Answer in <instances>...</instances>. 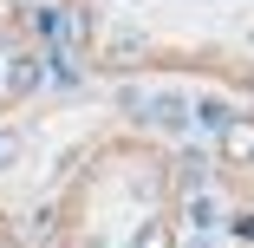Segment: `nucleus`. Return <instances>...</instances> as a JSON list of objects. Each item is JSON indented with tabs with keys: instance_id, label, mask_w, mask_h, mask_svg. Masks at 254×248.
<instances>
[{
	"instance_id": "1",
	"label": "nucleus",
	"mask_w": 254,
	"mask_h": 248,
	"mask_svg": "<svg viewBox=\"0 0 254 248\" xmlns=\"http://www.w3.org/2000/svg\"><path fill=\"white\" fill-rule=\"evenodd\" d=\"M150 124L157 131H189V98L183 91H157L150 98Z\"/></svg>"
},
{
	"instance_id": "2",
	"label": "nucleus",
	"mask_w": 254,
	"mask_h": 248,
	"mask_svg": "<svg viewBox=\"0 0 254 248\" xmlns=\"http://www.w3.org/2000/svg\"><path fill=\"white\" fill-rule=\"evenodd\" d=\"M176 189L183 196H209V157H202V151H183L176 157Z\"/></svg>"
},
{
	"instance_id": "3",
	"label": "nucleus",
	"mask_w": 254,
	"mask_h": 248,
	"mask_svg": "<svg viewBox=\"0 0 254 248\" xmlns=\"http://www.w3.org/2000/svg\"><path fill=\"white\" fill-rule=\"evenodd\" d=\"M228 105H222V98H202V105H189V124H202V131H228Z\"/></svg>"
},
{
	"instance_id": "4",
	"label": "nucleus",
	"mask_w": 254,
	"mask_h": 248,
	"mask_svg": "<svg viewBox=\"0 0 254 248\" xmlns=\"http://www.w3.org/2000/svg\"><path fill=\"white\" fill-rule=\"evenodd\" d=\"M222 151L241 164V157H254V124H241V118H228V131H222Z\"/></svg>"
},
{
	"instance_id": "5",
	"label": "nucleus",
	"mask_w": 254,
	"mask_h": 248,
	"mask_svg": "<svg viewBox=\"0 0 254 248\" xmlns=\"http://www.w3.org/2000/svg\"><path fill=\"white\" fill-rule=\"evenodd\" d=\"M39 79H46V66H39V59H13V72H7V91H33Z\"/></svg>"
},
{
	"instance_id": "6",
	"label": "nucleus",
	"mask_w": 254,
	"mask_h": 248,
	"mask_svg": "<svg viewBox=\"0 0 254 248\" xmlns=\"http://www.w3.org/2000/svg\"><path fill=\"white\" fill-rule=\"evenodd\" d=\"M26 20H33V33L59 39V7H26Z\"/></svg>"
},
{
	"instance_id": "7",
	"label": "nucleus",
	"mask_w": 254,
	"mask_h": 248,
	"mask_svg": "<svg viewBox=\"0 0 254 248\" xmlns=\"http://www.w3.org/2000/svg\"><path fill=\"white\" fill-rule=\"evenodd\" d=\"M189 222H195V229L215 222V203H209V196H189Z\"/></svg>"
},
{
	"instance_id": "8",
	"label": "nucleus",
	"mask_w": 254,
	"mask_h": 248,
	"mask_svg": "<svg viewBox=\"0 0 254 248\" xmlns=\"http://www.w3.org/2000/svg\"><path fill=\"white\" fill-rule=\"evenodd\" d=\"M137 248H170V229H163V222H150V229L137 235Z\"/></svg>"
},
{
	"instance_id": "9",
	"label": "nucleus",
	"mask_w": 254,
	"mask_h": 248,
	"mask_svg": "<svg viewBox=\"0 0 254 248\" xmlns=\"http://www.w3.org/2000/svg\"><path fill=\"white\" fill-rule=\"evenodd\" d=\"M13 157H20V137H13V131H0V170H7Z\"/></svg>"
},
{
	"instance_id": "10",
	"label": "nucleus",
	"mask_w": 254,
	"mask_h": 248,
	"mask_svg": "<svg viewBox=\"0 0 254 248\" xmlns=\"http://www.w3.org/2000/svg\"><path fill=\"white\" fill-rule=\"evenodd\" d=\"M228 229H235V235H241V242H254V216H235V222H228Z\"/></svg>"
}]
</instances>
